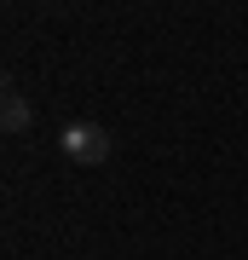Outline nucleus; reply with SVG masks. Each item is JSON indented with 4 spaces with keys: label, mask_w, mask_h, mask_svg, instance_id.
<instances>
[{
    "label": "nucleus",
    "mask_w": 248,
    "mask_h": 260,
    "mask_svg": "<svg viewBox=\"0 0 248 260\" xmlns=\"http://www.w3.org/2000/svg\"><path fill=\"white\" fill-rule=\"evenodd\" d=\"M0 127H6V133H23V127H29V104H23V93H12V87H6V110H0Z\"/></svg>",
    "instance_id": "2"
},
{
    "label": "nucleus",
    "mask_w": 248,
    "mask_h": 260,
    "mask_svg": "<svg viewBox=\"0 0 248 260\" xmlns=\"http://www.w3.org/2000/svg\"><path fill=\"white\" fill-rule=\"evenodd\" d=\"M58 145H64L69 162H87V168L110 156V133H104L98 121H75V127H64V139H58Z\"/></svg>",
    "instance_id": "1"
}]
</instances>
